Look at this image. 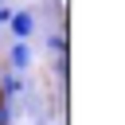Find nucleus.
<instances>
[{
  "mask_svg": "<svg viewBox=\"0 0 125 125\" xmlns=\"http://www.w3.org/2000/svg\"><path fill=\"white\" fill-rule=\"evenodd\" d=\"M8 31L16 35V39H31V31H35V16L31 12H12V20H8Z\"/></svg>",
  "mask_w": 125,
  "mask_h": 125,
  "instance_id": "1",
  "label": "nucleus"
},
{
  "mask_svg": "<svg viewBox=\"0 0 125 125\" xmlns=\"http://www.w3.org/2000/svg\"><path fill=\"white\" fill-rule=\"evenodd\" d=\"M8 62H12V70H16V74H23V70L31 66V51H27V43H23V39H16V47L8 51Z\"/></svg>",
  "mask_w": 125,
  "mask_h": 125,
  "instance_id": "2",
  "label": "nucleus"
},
{
  "mask_svg": "<svg viewBox=\"0 0 125 125\" xmlns=\"http://www.w3.org/2000/svg\"><path fill=\"white\" fill-rule=\"evenodd\" d=\"M16 94H20V74L16 70L0 74V98H16Z\"/></svg>",
  "mask_w": 125,
  "mask_h": 125,
  "instance_id": "3",
  "label": "nucleus"
},
{
  "mask_svg": "<svg viewBox=\"0 0 125 125\" xmlns=\"http://www.w3.org/2000/svg\"><path fill=\"white\" fill-rule=\"evenodd\" d=\"M47 47L55 51V59H59V55H66V35H51V39H47Z\"/></svg>",
  "mask_w": 125,
  "mask_h": 125,
  "instance_id": "4",
  "label": "nucleus"
},
{
  "mask_svg": "<svg viewBox=\"0 0 125 125\" xmlns=\"http://www.w3.org/2000/svg\"><path fill=\"white\" fill-rule=\"evenodd\" d=\"M0 125H12V113H8V105L0 102Z\"/></svg>",
  "mask_w": 125,
  "mask_h": 125,
  "instance_id": "5",
  "label": "nucleus"
}]
</instances>
